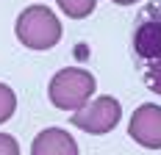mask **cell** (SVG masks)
Returning a JSON list of instances; mask_svg holds the SVG:
<instances>
[{"instance_id": "7a4b0ae2", "label": "cell", "mask_w": 161, "mask_h": 155, "mask_svg": "<svg viewBox=\"0 0 161 155\" xmlns=\"http://www.w3.org/2000/svg\"><path fill=\"white\" fill-rule=\"evenodd\" d=\"M14 33L19 45H25L28 50H50L61 42V19L47 6L33 3L22 8V14L17 17Z\"/></svg>"}, {"instance_id": "52a82bcc", "label": "cell", "mask_w": 161, "mask_h": 155, "mask_svg": "<svg viewBox=\"0 0 161 155\" xmlns=\"http://www.w3.org/2000/svg\"><path fill=\"white\" fill-rule=\"evenodd\" d=\"M56 3H58V8H61L67 17H72V19L89 17L95 11V6H97V0H56Z\"/></svg>"}, {"instance_id": "ba28073f", "label": "cell", "mask_w": 161, "mask_h": 155, "mask_svg": "<svg viewBox=\"0 0 161 155\" xmlns=\"http://www.w3.org/2000/svg\"><path fill=\"white\" fill-rule=\"evenodd\" d=\"M17 111V94L11 86H6V83H0V125L8 122L11 116H14Z\"/></svg>"}, {"instance_id": "6da1fadb", "label": "cell", "mask_w": 161, "mask_h": 155, "mask_svg": "<svg viewBox=\"0 0 161 155\" xmlns=\"http://www.w3.org/2000/svg\"><path fill=\"white\" fill-rule=\"evenodd\" d=\"M133 53L147 89L161 94V0L150 3L139 17L133 28Z\"/></svg>"}, {"instance_id": "5b68a950", "label": "cell", "mask_w": 161, "mask_h": 155, "mask_svg": "<svg viewBox=\"0 0 161 155\" xmlns=\"http://www.w3.org/2000/svg\"><path fill=\"white\" fill-rule=\"evenodd\" d=\"M128 133L139 147L147 150H161V105L156 103H142L130 114Z\"/></svg>"}, {"instance_id": "8992f818", "label": "cell", "mask_w": 161, "mask_h": 155, "mask_svg": "<svg viewBox=\"0 0 161 155\" xmlns=\"http://www.w3.org/2000/svg\"><path fill=\"white\" fill-rule=\"evenodd\" d=\"M31 155H78V144L64 127H45L33 139Z\"/></svg>"}, {"instance_id": "30bf717a", "label": "cell", "mask_w": 161, "mask_h": 155, "mask_svg": "<svg viewBox=\"0 0 161 155\" xmlns=\"http://www.w3.org/2000/svg\"><path fill=\"white\" fill-rule=\"evenodd\" d=\"M111 3H117V6H133V3H139V0H111Z\"/></svg>"}, {"instance_id": "277c9868", "label": "cell", "mask_w": 161, "mask_h": 155, "mask_svg": "<svg viewBox=\"0 0 161 155\" xmlns=\"http://www.w3.org/2000/svg\"><path fill=\"white\" fill-rule=\"evenodd\" d=\"M122 119V105L119 100H114L108 94L97 97L92 103H83L75 114H72V125L92 133V136H103V133H111L117 122Z\"/></svg>"}, {"instance_id": "3957f363", "label": "cell", "mask_w": 161, "mask_h": 155, "mask_svg": "<svg viewBox=\"0 0 161 155\" xmlns=\"http://www.w3.org/2000/svg\"><path fill=\"white\" fill-rule=\"evenodd\" d=\"M97 80L89 69L83 67H64L58 69L47 86V97L56 108L61 111H78L83 103H89V97L95 94Z\"/></svg>"}, {"instance_id": "9c48e42d", "label": "cell", "mask_w": 161, "mask_h": 155, "mask_svg": "<svg viewBox=\"0 0 161 155\" xmlns=\"http://www.w3.org/2000/svg\"><path fill=\"white\" fill-rule=\"evenodd\" d=\"M0 155H19V144L11 133H0Z\"/></svg>"}]
</instances>
